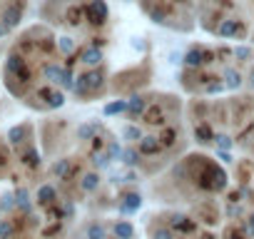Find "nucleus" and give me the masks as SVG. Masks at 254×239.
I'll use <instances>...</instances> for the list:
<instances>
[{"mask_svg":"<svg viewBox=\"0 0 254 239\" xmlns=\"http://www.w3.org/2000/svg\"><path fill=\"white\" fill-rule=\"evenodd\" d=\"M23 0H0V38L8 35L23 18Z\"/></svg>","mask_w":254,"mask_h":239,"instance_id":"f257e3e1","label":"nucleus"},{"mask_svg":"<svg viewBox=\"0 0 254 239\" xmlns=\"http://www.w3.org/2000/svg\"><path fill=\"white\" fill-rule=\"evenodd\" d=\"M132 234H135L132 224H127V222H117L115 224V237L117 239H132Z\"/></svg>","mask_w":254,"mask_h":239,"instance_id":"f03ea898","label":"nucleus"},{"mask_svg":"<svg viewBox=\"0 0 254 239\" xmlns=\"http://www.w3.org/2000/svg\"><path fill=\"white\" fill-rule=\"evenodd\" d=\"M102 60V53L97 50V48H87V50H82V62L85 65H97Z\"/></svg>","mask_w":254,"mask_h":239,"instance_id":"7ed1b4c3","label":"nucleus"},{"mask_svg":"<svg viewBox=\"0 0 254 239\" xmlns=\"http://www.w3.org/2000/svg\"><path fill=\"white\" fill-rule=\"evenodd\" d=\"M125 199H127V202H125V204H120V212H135V209L142 204L140 194H127Z\"/></svg>","mask_w":254,"mask_h":239,"instance_id":"20e7f679","label":"nucleus"},{"mask_svg":"<svg viewBox=\"0 0 254 239\" xmlns=\"http://www.w3.org/2000/svg\"><path fill=\"white\" fill-rule=\"evenodd\" d=\"M97 127H100L97 122H90V125H80V127H77V137H80V140H90V137H92V135L97 132Z\"/></svg>","mask_w":254,"mask_h":239,"instance_id":"39448f33","label":"nucleus"},{"mask_svg":"<svg viewBox=\"0 0 254 239\" xmlns=\"http://www.w3.org/2000/svg\"><path fill=\"white\" fill-rule=\"evenodd\" d=\"M157 147H160V145H157L155 137H142V140H140V150H142L145 155H155Z\"/></svg>","mask_w":254,"mask_h":239,"instance_id":"423d86ee","label":"nucleus"},{"mask_svg":"<svg viewBox=\"0 0 254 239\" xmlns=\"http://www.w3.org/2000/svg\"><path fill=\"white\" fill-rule=\"evenodd\" d=\"M145 105H147V102H145L142 97H132L130 102H127V110H130V115L135 117V115H140V112H145Z\"/></svg>","mask_w":254,"mask_h":239,"instance_id":"0eeeda50","label":"nucleus"},{"mask_svg":"<svg viewBox=\"0 0 254 239\" xmlns=\"http://www.w3.org/2000/svg\"><path fill=\"white\" fill-rule=\"evenodd\" d=\"M105 155H107L110 160H120V157L125 155V150L120 147V142H117V140H112V142L107 145V152H105Z\"/></svg>","mask_w":254,"mask_h":239,"instance_id":"6e6552de","label":"nucleus"},{"mask_svg":"<svg viewBox=\"0 0 254 239\" xmlns=\"http://www.w3.org/2000/svg\"><path fill=\"white\" fill-rule=\"evenodd\" d=\"M97 184H100V175H95V172H92V175H85V177H82V189L92 192Z\"/></svg>","mask_w":254,"mask_h":239,"instance_id":"1a4fd4ad","label":"nucleus"},{"mask_svg":"<svg viewBox=\"0 0 254 239\" xmlns=\"http://www.w3.org/2000/svg\"><path fill=\"white\" fill-rule=\"evenodd\" d=\"M170 224H172L175 229H192V222H187V217H182V214L172 217V219H170Z\"/></svg>","mask_w":254,"mask_h":239,"instance_id":"9d476101","label":"nucleus"},{"mask_svg":"<svg viewBox=\"0 0 254 239\" xmlns=\"http://www.w3.org/2000/svg\"><path fill=\"white\" fill-rule=\"evenodd\" d=\"M87 237L90 239H105V227L102 224H90L87 227Z\"/></svg>","mask_w":254,"mask_h":239,"instance_id":"9b49d317","label":"nucleus"},{"mask_svg":"<svg viewBox=\"0 0 254 239\" xmlns=\"http://www.w3.org/2000/svg\"><path fill=\"white\" fill-rule=\"evenodd\" d=\"M202 55H204L202 50H192V53L187 55V60H185V62H187L190 67H194V65H202V62H204V60H202Z\"/></svg>","mask_w":254,"mask_h":239,"instance_id":"f8f14e48","label":"nucleus"},{"mask_svg":"<svg viewBox=\"0 0 254 239\" xmlns=\"http://www.w3.org/2000/svg\"><path fill=\"white\" fill-rule=\"evenodd\" d=\"M122 110H127V102L125 100H117V102H110L105 107V115H115V112H122Z\"/></svg>","mask_w":254,"mask_h":239,"instance_id":"ddd939ff","label":"nucleus"},{"mask_svg":"<svg viewBox=\"0 0 254 239\" xmlns=\"http://www.w3.org/2000/svg\"><path fill=\"white\" fill-rule=\"evenodd\" d=\"M125 137H127V140H137V142H140V140H142V130H140V127H135V125H130V127H125Z\"/></svg>","mask_w":254,"mask_h":239,"instance_id":"4468645a","label":"nucleus"},{"mask_svg":"<svg viewBox=\"0 0 254 239\" xmlns=\"http://www.w3.org/2000/svg\"><path fill=\"white\" fill-rule=\"evenodd\" d=\"M122 160H125V165H127V167H132V165H137V160H140V155H137L135 150H125V155H122Z\"/></svg>","mask_w":254,"mask_h":239,"instance_id":"2eb2a0df","label":"nucleus"},{"mask_svg":"<svg viewBox=\"0 0 254 239\" xmlns=\"http://www.w3.org/2000/svg\"><path fill=\"white\" fill-rule=\"evenodd\" d=\"M219 35H237V23H234V20H227V23L219 28Z\"/></svg>","mask_w":254,"mask_h":239,"instance_id":"dca6fc26","label":"nucleus"},{"mask_svg":"<svg viewBox=\"0 0 254 239\" xmlns=\"http://www.w3.org/2000/svg\"><path fill=\"white\" fill-rule=\"evenodd\" d=\"M239 82H242L239 72H234V70H227V85H229V87H239Z\"/></svg>","mask_w":254,"mask_h":239,"instance_id":"f3484780","label":"nucleus"},{"mask_svg":"<svg viewBox=\"0 0 254 239\" xmlns=\"http://www.w3.org/2000/svg\"><path fill=\"white\" fill-rule=\"evenodd\" d=\"M92 162H95V167H97V170H105V167L110 165V157H107V155H95V160H92Z\"/></svg>","mask_w":254,"mask_h":239,"instance_id":"a211bd4d","label":"nucleus"},{"mask_svg":"<svg viewBox=\"0 0 254 239\" xmlns=\"http://www.w3.org/2000/svg\"><path fill=\"white\" fill-rule=\"evenodd\" d=\"M194 135L199 137V142H209V137H212L207 127H197V132H194Z\"/></svg>","mask_w":254,"mask_h":239,"instance_id":"6ab92c4d","label":"nucleus"},{"mask_svg":"<svg viewBox=\"0 0 254 239\" xmlns=\"http://www.w3.org/2000/svg\"><path fill=\"white\" fill-rule=\"evenodd\" d=\"M217 145H219L222 150H229V147H232V140H229L227 135H217Z\"/></svg>","mask_w":254,"mask_h":239,"instance_id":"aec40b11","label":"nucleus"},{"mask_svg":"<svg viewBox=\"0 0 254 239\" xmlns=\"http://www.w3.org/2000/svg\"><path fill=\"white\" fill-rule=\"evenodd\" d=\"M155 239H175V237H172L170 229H157V232H155Z\"/></svg>","mask_w":254,"mask_h":239,"instance_id":"412c9836","label":"nucleus"},{"mask_svg":"<svg viewBox=\"0 0 254 239\" xmlns=\"http://www.w3.org/2000/svg\"><path fill=\"white\" fill-rule=\"evenodd\" d=\"M217 157H219L222 162H232V160H229V152H227V150H219V152H217Z\"/></svg>","mask_w":254,"mask_h":239,"instance_id":"4be33fe9","label":"nucleus"},{"mask_svg":"<svg viewBox=\"0 0 254 239\" xmlns=\"http://www.w3.org/2000/svg\"><path fill=\"white\" fill-rule=\"evenodd\" d=\"M247 55H249L247 48H237V58H247Z\"/></svg>","mask_w":254,"mask_h":239,"instance_id":"5701e85b","label":"nucleus"},{"mask_svg":"<svg viewBox=\"0 0 254 239\" xmlns=\"http://www.w3.org/2000/svg\"><path fill=\"white\" fill-rule=\"evenodd\" d=\"M125 182H137V175H135V172H127V177H125Z\"/></svg>","mask_w":254,"mask_h":239,"instance_id":"b1692460","label":"nucleus"},{"mask_svg":"<svg viewBox=\"0 0 254 239\" xmlns=\"http://www.w3.org/2000/svg\"><path fill=\"white\" fill-rule=\"evenodd\" d=\"M252 85H254V72H252Z\"/></svg>","mask_w":254,"mask_h":239,"instance_id":"393cba45","label":"nucleus"},{"mask_svg":"<svg viewBox=\"0 0 254 239\" xmlns=\"http://www.w3.org/2000/svg\"><path fill=\"white\" fill-rule=\"evenodd\" d=\"M252 224H254V217H252Z\"/></svg>","mask_w":254,"mask_h":239,"instance_id":"a878e982","label":"nucleus"}]
</instances>
